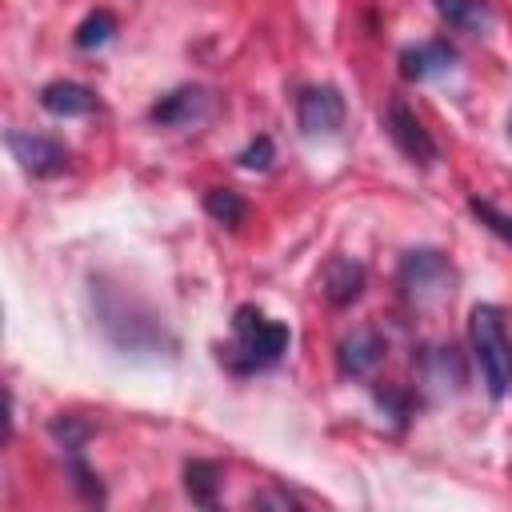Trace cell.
I'll return each mask as SVG.
<instances>
[{
    "mask_svg": "<svg viewBox=\"0 0 512 512\" xmlns=\"http://www.w3.org/2000/svg\"><path fill=\"white\" fill-rule=\"evenodd\" d=\"M112 32H116V16L100 8V12H92V16H84V20H80V28H76V48L92 52V48L108 44V40H112Z\"/></svg>",
    "mask_w": 512,
    "mask_h": 512,
    "instance_id": "obj_17",
    "label": "cell"
},
{
    "mask_svg": "<svg viewBox=\"0 0 512 512\" xmlns=\"http://www.w3.org/2000/svg\"><path fill=\"white\" fill-rule=\"evenodd\" d=\"M232 332H236V344L224 348L220 360H224L232 372H240V376L272 368V364L284 356V348H288V328H284L280 320H268V316H264L260 308H252V304H240V308H236Z\"/></svg>",
    "mask_w": 512,
    "mask_h": 512,
    "instance_id": "obj_2",
    "label": "cell"
},
{
    "mask_svg": "<svg viewBox=\"0 0 512 512\" xmlns=\"http://www.w3.org/2000/svg\"><path fill=\"white\" fill-rule=\"evenodd\" d=\"M468 336H472V352L484 372L488 396L504 400L512 392V340L504 328V312L496 304H476L468 316Z\"/></svg>",
    "mask_w": 512,
    "mask_h": 512,
    "instance_id": "obj_3",
    "label": "cell"
},
{
    "mask_svg": "<svg viewBox=\"0 0 512 512\" xmlns=\"http://www.w3.org/2000/svg\"><path fill=\"white\" fill-rule=\"evenodd\" d=\"M452 284H456V272L452 264L432 252V248H420V252H408L400 260V288L404 296L416 304V308H436L452 296Z\"/></svg>",
    "mask_w": 512,
    "mask_h": 512,
    "instance_id": "obj_4",
    "label": "cell"
},
{
    "mask_svg": "<svg viewBox=\"0 0 512 512\" xmlns=\"http://www.w3.org/2000/svg\"><path fill=\"white\" fill-rule=\"evenodd\" d=\"M468 208H472V216H476L488 232H496L504 244H512V216H508V212H500L492 200H480V196H472Z\"/></svg>",
    "mask_w": 512,
    "mask_h": 512,
    "instance_id": "obj_18",
    "label": "cell"
},
{
    "mask_svg": "<svg viewBox=\"0 0 512 512\" xmlns=\"http://www.w3.org/2000/svg\"><path fill=\"white\" fill-rule=\"evenodd\" d=\"M272 156H276L272 136H256V140L240 152V168H248V172H264V168L272 164Z\"/></svg>",
    "mask_w": 512,
    "mask_h": 512,
    "instance_id": "obj_20",
    "label": "cell"
},
{
    "mask_svg": "<svg viewBox=\"0 0 512 512\" xmlns=\"http://www.w3.org/2000/svg\"><path fill=\"white\" fill-rule=\"evenodd\" d=\"M68 472H72L76 492H80L88 504H104V484H100V476L84 464V456H80V452H76V456H68Z\"/></svg>",
    "mask_w": 512,
    "mask_h": 512,
    "instance_id": "obj_19",
    "label": "cell"
},
{
    "mask_svg": "<svg viewBox=\"0 0 512 512\" xmlns=\"http://www.w3.org/2000/svg\"><path fill=\"white\" fill-rule=\"evenodd\" d=\"M388 136L392 144L412 160V164H432L436 160V140L428 136V128L420 124V116L404 104V100H392L388 104Z\"/></svg>",
    "mask_w": 512,
    "mask_h": 512,
    "instance_id": "obj_7",
    "label": "cell"
},
{
    "mask_svg": "<svg viewBox=\"0 0 512 512\" xmlns=\"http://www.w3.org/2000/svg\"><path fill=\"white\" fill-rule=\"evenodd\" d=\"M456 64V48L448 40H420L400 52V76L404 80H428Z\"/></svg>",
    "mask_w": 512,
    "mask_h": 512,
    "instance_id": "obj_10",
    "label": "cell"
},
{
    "mask_svg": "<svg viewBox=\"0 0 512 512\" xmlns=\"http://www.w3.org/2000/svg\"><path fill=\"white\" fill-rule=\"evenodd\" d=\"M40 108L48 116H60V120H72V116H88L96 108V92L76 84V80H52L40 88Z\"/></svg>",
    "mask_w": 512,
    "mask_h": 512,
    "instance_id": "obj_11",
    "label": "cell"
},
{
    "mask_svg": "<svg viewBox=\"0 0 512 512\" xmlns=\"http://www.w3.org/2000/svg\"><path fill=\"white\" fill-rule=\"evenodd\" d=\"M4 144H8L12 160L28 176L48 180V176H60L68 168V148L60 140H52V136H40V132H8Z\"/></svg>",
    "mask_w": 512,
    "mask_h": 512,
    "instance_id": "obj_5",
    "label": "cell"
},
{
    "mask_svg": "<svg viewBox=\"0 0 512 512\" xmlns=\"http://www.w3.org/2000/svg\"><path fill=\"white\" fill-rule=\"evenodd\" d=\"M252 508H300L292 496H284V492H264V496H252Z\"/></svg>",
    "mask_w": 512,
    "mask_h": 512,
    "instance_id": "obj_21",
    "label": "cell"
},
{
    "mask_svg": "<svg viewBox=\"0 0 512 512\" xmlns=\"http://www.w3.org/2000/svg\"><path fill=\"white\" fill-rule=\"evenodd\" d=\"M212 96L204 88H176L168 96H160L152 108H148V120L160 124V128H176V124H192L208 112Z\"/></svg>",
    "mask_w": 512,
    "mask_h": 512,
    "instance_id": "obj_9",
    "label": "cell"
},
{
    "mask_svg": "<svg viewBox=\"0 0 512 512\" xmlns=\"http://www.w3.org/2000/svg\"><path fill=\"white\" fill-rule=\"evenodd\" d=\"M296 124L304 136H332L344 128V96L332 84L304 88L296 100Z\"/></svg>",
    "mask_w": 512,
    "mask_h": 512,
    "instance_id": "obj_6",
    "label": "cell"
},
{
    "mask_svg": "<svg viewBox=\"0 0 512 512\" xmlns=\"http://www.w3.org/2000/svg\"><path fill=\"white\" fill-rule=\"evenodd\" d=\"M92 304H96V320L104 328V336L120 348V352H172L176 340L168 336L164 320H156L148 308H140L132 296H124L120 288H108L104 280H92Z\"/></svg>",
    "mask_w": 512,
    "mask_h": 512,
    "instance_id": "obj_1",
    "label": "cell"
},
{
    "mask_svg": "<svg viewBox=\"0 0 512 512\" xmlns=\"http://www.w3.org/2000/svg\"><path fill=\"white\" fill-rule=\"evenodd\" d=\"M48 432H52V440H56L68 456L84 452V444L92 440V424H88V420H76V416H56V420L48 424Z\"/></svg>",
    "mask_w": 512,
    "mask_h": 512,
    "instance_id": "obj_16",
    "label": "cell"
},
{
    "mask_svg": "<svg viewBox=\"0 0 512 512\" xmlns=\"http://www.w3.org/2000/svg\"><path fill=\"white\" fill-rule=\"evenodd\" d=\"M440 20L456 32H484L492 24V8L488 0H432Z\"/></svg>",
    "mask_w": 512,
    "mask_h": 512,
    "instance_id": "obj_13",
    "label": "cell"
},
{
    "mask_svg": "<svg viewBox=\"0 0 512 512\" xmlns=\"http://www.w3.org/2000/svg\"><path fill=\"white\" fill-rule=\"evenodd\" d=\"M360 292H364V264H356V260H348V256H336V260L324 268V296H328L336 308H344V304H352Z\"/></svg>",
    "mask_w": 512,
    "mask_h": 512,
    "instance_id": "obj_12",
    "label": "cell"
},
{
    "mask_svg": "<svg viewBox=\"0 0 512 512\" xmlns=\"http://www.w3.org/2000/svg\"><path fill=\"white\" fill-rule=\"evenodd\" d=\"M204 212H208L216 224L236 228V224L248 216V204H244V196L232 192V188H208V192H204Z\"/></svg>",
    "mask_w": 512,
    "mask_h": 512,
    "instance_id": "obj_15",
    "label": "cell"
},
{
    "mask_svg": "<svg viewBox=\"0 0 512 512\" xmlns=\"http://www.w3.org/2000/svg\"><path fill=\"white\" fill-rule=\"evenodd\" d=\"M508 136H512V120H508Z\"/></svg>",
    "mask_w": 512,
    "mask_h": 512,
    "instance_id": "obj_22",
    "label": "cell"
},
{
    "mask_svg": "<svg viewBox=\"0 0 512 512\" xmlns=\"http://www.w3.org/2000/svg\"><path fill=\"white\" fill-rule=\"evenodd\" d=\"M384 352H388V348H384V336L372 332V328H360V332H352V336L340 344L336 364H340L344 376L364 380V376H372V372L384 364Z\"/></svg>",
    "mask_w": 512,
    "mask_h": 512,
    "instance_id": "obj_8",
    "label": "cell"
},
{
    "mask_svg": "<svg viewBox=\"0 0 512 512\" xmlns=\"http://www.w3.org/2000/svg\"><path fill=\"white\" fill-rule=\"evenodd\" d=\"M216 488H220V464H212V460H188L184 464V492L192 496V504L212 508Z\"/></svg>",
    "mask_w": 512,
    "mask_h": 512,
    "instance_id": "obj_14",
    "label": "cell"
}]
</instances>
